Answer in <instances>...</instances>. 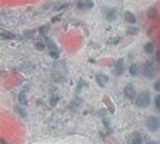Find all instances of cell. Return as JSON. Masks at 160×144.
<instances>
[{"label":"cell","instance_id":"obj_3","mask_svg":"<svg viewBox=\"0 0 160 144\" xmlns=\"http://www.w3.org/2000/svg\"><path fill=\"white\" fill-rule=\"evenodd\" d=\"M146 127L150 131L154 132V131H156L160 127V121L156 117H154V116H150V117L146 118Z\"/></svg>","mask_w":160,"mask_h":144},{"label":"cell","instance_id":"obj_4","mask_svg":"<svg viewBox=\"0 0 160 144\" xmlns=\"http://www.w3.org/2000/svg\"><path fill=\"white\" fill-rule=\"evenodd\" d=\"M102 10H103V16H105V18L107 21L111 22V21L115 19V17H116V10L115 9H112V8H103Z\"/></svg>","mask_w":160,"mask_h":144},{"label":"cell","instance_id":"obj_9","mask_svg":"<svg viewBox=\"0 0 160 144\" xmlns=\"http://www.w3.org/2000/svg\"><path fill=\"white\" fill-rule=\"evenodd\" d=\"M47 44H48L49 50H51V54H52L53 57H58V53H57V51H58V50H57V46L52 43L51 40H48V41H47Z\"/></svg>","mask_w":160,"mask_h":144},{"label":"cell","instance_id":"obj_14","mask_svg":"<svg viewBox=\"0 0 160 144\" xmlns=\"http://www.w3.org/2000/svg\"><path fill=\"white\" fill-rule=\"evenodd\" d=\"M129 72H131V75H137V66L136 65H131V67H129Z\"/></svg>","mask_w":160,"mask_h":144},{"label":"cell","instance_id":"obj_2","mask_svg":"<svg viewBox=\"0 0 160 144\" xmlns=\"http://www.w3.org/2000/svg\"><path fill=\"white\" fill-rule=\"evenodd\" d=\"M142 72H143V75L147 79H152L155 76V74H156V70H155V66H154L152 62H150V60L145 62L143 67H142Z\"/></svg>","mask_w":160,"mask_h":144},{"label":"cell","instance_id":"obj_17","mask_svg":"<svg viewBox=\"0 0 160 144\" xmlns=\"http://www.w3.org/2000/svg\"><path fill=\"white\" fill-rule=\"evenodd\" d=\"M137 32H138L137 28H128V34H129V35H134V34H137Z\"/></svg>","mask_w":160,"mask_h":144},{"label":"cell","instance_id":"obj_7","mask_svg":"<svg viewBox=\"0 0 160 144\" xmlns=\"http://www.w3.org/2000/svg\"><path fill=\"white\" fill-rule=\"evenodd\" d=\"M96 82H97V84L101 86V88H103V86H106V84L108 82V77H107L106 75L98 74V75L96 76Z\"/></svg>","mask_w":160,"mask_h":144},{"label":"cell","instance_id":"obj_12","mask_svg":"<svg viewBox=\"0 0 160 144\" xmlns=\"http://www.w3.org/2000/svg\"><path fill=\"white\" fill-rule=\"evenodd\" d=\"M2 37L3 39H14L16 36L11 32H8V31H2Z\"/></svg>","mask_w":160,"mask_h":144},{"label":"cell","instance_id":"obj_8","mask_svg":"<svg viewBox=\"0 0 160 144\" xmlns=\"http://www.w3.org/2000/svg\"><path fill=\"white\" fill-rule=\"evenodd\" d=\"M124 72V60L123 59H118L116 65H115V74L116 75H122Z\"/></svg>","mask_w":160,"mask_h":144},{"label":"cell","instance_id":"obj_18","mask_svg":"<svg viewBox=\"0 0 160 144\" xmlns=\"http://www.w3.org/2000/svg\"><path fill=\"white\" fill-rule=\"evenodd\" d=\"M154 89H155L156 91H160V79H159V81L156 82V84L154 85Z\"/></svg>","mask_w":160,"mask_h":144},{"label":"cell","instance_id":"obj_5","mask_svg":"<svg viewBox=\"0 0 160 144\" xmlns=\"http://www.w3.org/2000/svg\"><path fill=\"white\" fill-rule=\"evenodd\" d=\"M124 95L127 97V98H129V99H134V98H137L136 97V89H134V86L133 85H127L125 88H124Z\"/></svg>","mask_w":160,"mask_h":144},{"label":"cell","instance_id":"obj_10","mask_svg":"<svg viewBox=\"0 0 160 144\" xmlns=\"http://www.w3.org/2000/svg\"><path fill=\"white\" fill-rule=\"evenodd\" d=\"M124 19L127 21L128 23H136V17H134V14L133 13H131V12H125L124 13Z\"/></svg>","mask_w":160,"mask_h":144},{"label":"cell","instance_id":"obj_6","mask_svg":"<svg viewBox=\"0 0 160 144\" xmlns=\"http://www.w3.org/2000/svg\"><path fill=\"white\" fill-rule=\"evenodd\" d=\"M129 144H142V137L139 132H132L131 137L128 139Z\"/></svg>","mask_w":160,"mask_h":144},{"label":"cell","instance_id":"obj_13","mask_svg":"<svg viewBox=\"0 0 160 144\" xmlns=\"http://www.w3.org/2000/svg\"><path fill=\"white\" fill-rule=\"evenodd\" d=\"M158 13V10H156V8L155 7H151L148 9V12H147V17H150V18H152L155 14Z\"/></svg>","mask_w":160,"mask_h":144},{"label":"cell","instance_id":"obj_1","mask_svg":"<svg viewBox=\"0 0 160 144\" xmlns=\"http://www.w3.org/2000/svg\"><path fill=\"white\" fill-rule=\"evenodd\" d=\"M136 104L141 108H145L150 104V93L148 91H141L136 98Z\"/></svg>","mask_w":160,"mask_h":144},{"label":"cell","instance_id":"obj_19","mask_svg":"<svg viewBox=\"0 0 160 144\" xmlns=\"http://www.w3.org/2000/svg\"><path fill=\"white\" fill-rule=\"evenodd\" d=\"M147 144H160V143H158V142H148Z\"/></svg>","mask_w":160,"mask_h":144},{"label":"cell","instance_id":"obj_16","mask_svg":"<svg viewBox=\"0 0 160 144\" xmlns=\"http://www.w3.org/2000/svg\"><path fill=\"white\" fill-rule=\"evenodd\" d=\"M155 106H156V108L160 111V94L155 98Z\"/></svg>","mask_w":160,"mask_h":144},{"label":"cell","instance_id":"obj_11","mask_svg":"<svg viewBox=\"0 0 160 144\" xmlns=\"http://www.w3.org/2000/svg\"><path fill=\"white\" fill-rule=\"evenodd\" d=\"M145 51H146V53H148V54L154 53V44L152 43H147L145 45Z\"/></svg>","mask_w":160,"mask_h":144},{"label":"cell","instance_id":"obj_15","mask_svg":"<svg viewBox=\"0 0 160 144\" xmlns=\"http://www.w3.org/2000/svg\"><path fill=\"white\" fill-rule=\"evenodd\" d=\"M103 100H105V103H107V106L110 107V111L114 112V107H112V104H111V102H110V99H108L107 97H105V98H103Z\"/></svg>","mask_w":160,"mask_h":144}]
</instances>
